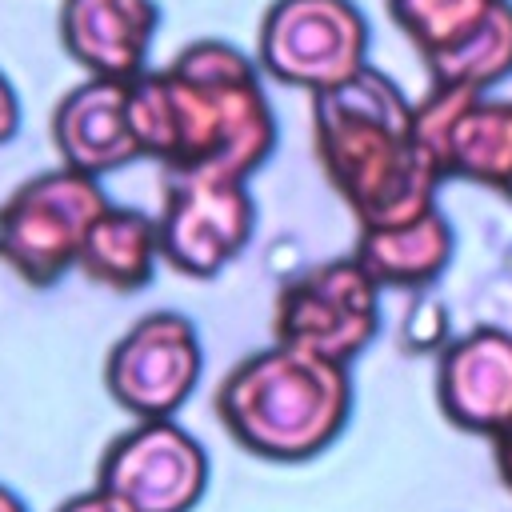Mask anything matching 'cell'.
I'll return each instance as SVG.
<instances>
[{
	"label": "cell",
	"instance_id": "14",
	"mask_svg": "<svg viewBox=\"0 0 512 512\" xmlns=\"http://www.w3.org/2000/svg\"><path fill=\"white\" fill-rule=\"evenodd\" d=\"M160 228L156 216L124 204H108L96 224L88 228V240L80 248V272L108 288V292H140L152 284L156 264H160Z\"/></svg>",
	"mask_w": 512,
	"mask_h": 512
},
{
	"label": "cell",
	"instance_id": "9",
	"mask_svg": "<svg viewBox=\"0 0 512 512\" xmlns=\"http://www.w3.org/2000/svg\"><path fill=\"white\" fill-rule=\"evenodd\" d=\"M92 484L136 512H192L208 488V452L176 416L132 420L100 452Z\"/></svg>",
	"mask_w": 512,
	"mask_h": 512
},
{
	"label": "cell",
	"instance_id": "21",
	"mask_svg": "<svg viewBox=\"0 0 512 512\" xmlns=\"http://www.w3.org/2000/svg\"><path fill=\"white\" fill-rule=\"evenodd\" d=\"M504 200H512V188H508V192H504Z\"/></svg>",
	"mask_w": 512,
	"mask_h": 512
},
{
	"label": "cell",
	"instance_id": "18",
	"mask_svg": "<svg viewBox=\"0 0 512 512\" xmlns=\"http://www.w3.org/2000/svg\"><path fill=\"white\" fill-rule=\"evenodd\" d=\"M16 132H20V96L12 80L0 72V144H8Z\"/></svg>",
	"mask_w": 512,
	"mask_h": 512
},
{
	"label": "cell",
	"instance_id": "15",
	"mask_svg": "<svg viewBox=\"0 0 512 512\" xmlns=\"http://www.w3.org/2000/svg\"><path fill=\"white\" fill-rule=\"evenodd\" d=\"M428 84H460L488 92L512 72V0H496L492 12L448 52L432 56L428 64Z\"/></svg>",
	"mask_w": 512,
	"mask_h": 512
},
{
	"label": "cell",
	"instance_id": "6",
	"mask_svg": "<svg viewBox=\"0 0 512 512\" xmlns=\"http://www.w3.org/2000/svg\"><path fill=\"white\" fill-rule=\"evenodd\" d=\"M380 292L356 256L308 264L276 292L272 340L352 364L380 332Z\"/></svg>",
	"mask_w": 512,
	"mask_h": 512
},
{
	"label": "cell",
	"instance_id": "11",
	"mask_svg": "<svg viewBox=\"0 0 512 512\" xmlns=\"http://www.w3.org/2000/svg\"><path fill=\"white\" fill-rule=\"evenodd\" d=\"M436 404L448 424L496 436L512 424V332L480 324L440 348Z\"/></svg>",
	"mask_w": 512,
	"mask_h": 512
},
{
	"label": "cell",
	"instance_id": "19",
	"mask_svg": "<svg viewBox=\"0 0 512 512\" xmlns=\"http://www.w3.org/2000/svg\"><path fill=\"white\" fill-rule=\"evenodd\" d=\"M492 440V468H496V476H500V484L512 492V424H504L496 436H488Z\"/></svg>",
	"mask_w": 512,
	"mask_h": 512
},
{
	"label": "cell",
	"instance_id": "17",
	"mask_svg": "<svg viewBox=\"0 0 512 512\" xmlns=\"http://www.w3.org/2000/svg\"><path fill=\"white\" fill-rule=\"evenodd\" d=\"M56 512H136L132 504H124L120 496H112V492H104L100 484H92V488H84V492H76V496H68Z\"/></svg>",
	"mask_w": 512,
	"mask_h": 512
},
{
	"label": "cell",
	"instance_id": "16",
	"mask_svg": "<svg viewBox=\"0 0 512 512\" xmlns=\"http://www.w3.org/2000/svg\"><path fill=\"white\" fill-rule=\"evenodd\" d=\"M384 4H388L392 24L428 64L432 56L464 40L492 12L496 0H384Z\"/></svg>",
	"mask_w": 512,
	"mask_h": 512
},
{
	"label": "cell",
	"instance_id": "7",
	"mask_svg": "<svg viewBox=\"0 0 512 512\" xmlns=\"http://www.w3.org/2000/svg\"><path fill=\"white\" fill-rule=\"evenodd\" d=\"M204 372L200 332L184 312L152 308L132 320L104 356V388L132 420H168Z\"/></svg>",
	"mask_w": 512,
	"mask_h": 512
},
{
	"label": "cell",
	"instance_id": "5",
	"mask_svg": "<svg viewBox=\"0 0 512 512\" xmlns=\"http://www.w3.org/2000/svg\"><path fill=\"white\" fill-rule=\"evenodd\" d=\"M256 64L316 96L368 68V20L352 0H272L256 28Z\"/></svg>",
	"mask_w": 512,
	"mask_h": 512
},
{
	"label": "cell",
	"instance_id": "20",
	"mask_svg": "<svg viewBox=\"0 0 512 512\" xmlns=\"http://www.w3.org/2000/svg\"><path fill=\"white\" fill-rule=\"evenodd\" d=\"M0 512H28V504H24L8 484H0Z\"/></svg>",
	"mask_w": 512,
	"mask_h": 512
},
{
	"label": "cell",
	"instance_id": "12",
	"mask_svg": "<svg viewBox=\"0 0 512 512\" xmlns=\"http://www.w3.org/2000/svg\"><path fill=\"white\" fill-rule=\"evenodd\" d=\"M160 28L156 0H60V48L84 76L132 80L148 68Z\"/></svg>",
	"mask_w": 512,
	"mask_h": 512
},
{
	"label": "cell",
	"instance_id": "1",
	"mask_svg": "<svg viewBox=\"0 0 512 512\" xmlns=\"http://www.w3.org/2000/svg\"><path fill=\"white\" fill-rule=\"evenodd\" d=\"M132 124L164 176L248 180L276 148V112L256 56L204 36L132 76Z\"/></svg>",
	"mask_w": 512,
	"mask_h": 512
},
{
	"label": "cell",
	"instance_id": "4",
	"mask_svg": "<svg viewBox=\"0 0 512 512\" xmlns=\"http://www.w3.org/2000/svg\"><path fill=\"white\" fill-rule=\"evenodd\" d=\"M108 204L100 180L68 164L20 180L0 200V264L28 288H52L80 264L88 228Z\"/></svg>",
	"mask_w": 512,
	"mask_h": 512
},
{
	"label": "cell",
	"instance_id": "13",
	"mask_svg": "<svg viewBox=\"0 0 512 512\" xmlns=\"http://www.w3.org/2000/svg\"><path fill=\"white\" fill-rule=\"evenodd\" d=\"M352 256L380 288L420 292L452 260V228L440 208H428L424 216H412L400 224L360 228Z\"/></svg>",
	"mask_w": 512,
	"mask_h": 512
},
{
	"label": "cell",
	"instance_id": "2",
	"mask_svg": "<svg viewBox=\"0 0 512 512\" xmlns=\"http://www.w3.org/2000/svg\"><path fill=\"white\" fill-rule=\"evenodd\" d=\"M312 152L360 228H384L436 208L440 168L416 140L412 100L380 68L312 96Z\"/></svg>",
	"mask_w": 512,
	"mask_h": 512
},
{
	"label": "cell",
	"instance_id": "10",
	"mask_svg": "<svg viewBox=\"0 0 512 512\" xmlns=\"http://www.w3.org/2000/svg\"><path fill=\"white\" fill-rule=\"evenodd\" d=\"M48 136L60 164L96 180L144 160L132 124V80L84 76L80 84H72L52 108Z\"/></svg>",
	"mask_w": 512,
	"mask_h": 512
},
{
	"label": "cell",
	"instance_id": "8",
	"mask_svg": "<svg viewBox=\"0 0 512 512\" xmlns=\"http://www.w3.org/2000/svg\"><path fill=\"white\" fill-rule=\"evenodd\" d=\"M156 228L168 268L192 280H212L248 248L256 232V200L248 180L164 176Z\"/></svg>",
	"mask_w": 512,
	"mask_h": 512
},
{
	"label": "cell",
	"instance_id": "3",
	"mask_svg": "<svg viewBox=\"0 0 512 512\" xmlns=\"http://www.w3.org/2000/svg\"><path fill=\"white\" fill-rule=\"evenodd\" d=\"M352 416L348 364L272 340L216 384V420L248 452L300 464L336 444Z\"/></svg>",
	"mask_w": 512,
	"mask_h": 512
}]
</instances>
